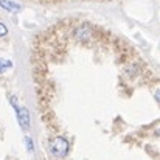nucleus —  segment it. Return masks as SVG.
<instances>
[{
    "label": "nucleus",
    "instance_id": "f257e3e1",
    "mask_svg": "<svg viewBox=\"0 0 160 160\" xmlns=\"http://www.w3.org/2000/svg\"><path fill=\"white\" fill-rule=\"evenodd\" d=\"M16 112H17V117H19V123L23 129H28L30 128V115H28V110L27 107H14Z\"/></svg>",
    "mask_w": 160,
    "mask_h": 160
},
{
    "label": "nucleus",
    "instance_id": "f03ea898",
    "mask_svg": "<svg viewBox=\"0 0 160 160\" xmlns=\"http://www.w3.org/2000/svg\"><path fill=\"white\" fill-rule=\"evenodd\" d=\"M0 6H2L5 11H12V12L22 9V6H20L19 3H16V2H9V0H0Z\"/></svg>",
    "mask_w": 160,
    "mask_h": 160
},
{
    "label": "nucleus",
    "instance_id": "7ed1b4c3",
    "mask_svg": "<svg viewBox=\"0 0 160 160\" xmlns=\"http://www.w3.org/2000/svg\"><path fill=\"white\" fill-rule=\"evenodd\" d=\"M6 33H8V28L0 22V36H6Z\"/></svg>",
    "mask_w": 160,
    "mask_h": 160
},
{
    "label": "nucleus",
    "instance_id": "20e7f679",
    "mask_svg": "<svg viewBox=\"0 0 160 160\" xmlns=\"http://www.w3.org/2000/svg\"><path fill=\"white\" fill-rule=\"evenodd\" d=\"M11 65H12V64H11V62H6V64H5V65H3V64H2V61H0V73H2V72H3V68H5V67H11Z\"/></svg>",
    "mask_w": 160,
    "mask_h": 160
},
{
    "label": "nucleus",
    "instance_id": "39448f33",
    "mask_svg": "<svg viewBox=\"0 0 160 160\" xmlns=\"http://www.w3.org/2000/svg\"><path fill=\"white\" fill-rule=\"evenodd\" d=\"M156 98H157V101H160V90L156 93Z\"/></svg>",
    "mask_w": 160,
    "mask_h": 160
}]
</instances>
